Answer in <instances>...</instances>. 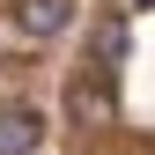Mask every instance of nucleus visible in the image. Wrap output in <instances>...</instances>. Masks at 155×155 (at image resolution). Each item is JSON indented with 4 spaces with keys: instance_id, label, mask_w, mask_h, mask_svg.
Masks as SVG:
<instances>
[{
    "instance_id": "nucleus-4",
    "label": "nucleus",
    "mask_w": 155,
    "mask_h": 155,
    "mask_svg": "<svg viewBox=\"0 0 155 155\" xmlns=\"http://www.w3.org/2000/svg\"><path fill=\"white\" fill-rule=\"evenodd\" d=\"M89 59L118 74V59H126V15H104V22H96V37H89Z\"/></svg>"
},
{
    "instance_id": "nucleus-3",
    "label": "nucleus",
    "mask_w": 155,
    "mask_h": 155,
    "mask_svg": "<svg viewBox=\"0 0 155 155\" xmlns=\"http://www.w3.org/2000/svg\"><path fill=\"white\" fill-rule=\"evenodd\" d=\"M37 140H45V118H37L30 104L0 111V155H37Z\"/></svg>"
},
{
    "instance_id": "nucleus-2",
    "label": "nucleus",
    "mask_w": 155,
    "mask_h": 155,
    "mask_svg": "<svg viewBox=\"0 0 155 155\" xmlns=\"http://www.w3.org/2000/svg\"><path fill=\"white\" fill-rule=\"evenodd\" d=\"M74 15V0H15V30L22 37H59Z\"/></svg>"
},
{
    "instance_id": "nucleus-1",
    "label": "nucleus",
    "mask_w": 155,
    "mask_h": 155,
    "mask_svg": "<svg viewBox=\"0 0 155 155\" xmlns=\"http://www.w3.org/2000/svg\"><path fill=\"white\" fill-rule=\"evenodd\" d=\"M111 118H118V74H111V67H96V59H81V67L67 74V126L104 133Z\"/></svg>"
},
{
    "instance_id": "nucleus-5",
    "label": "nucleus",
    "mask_w": 155,
    "mask_h": 155,
    "mask_svg": "<svg viewBox=\"0 0 155 155\" xmlns=\"http://www.w3.org/2000/svg\"><path fill=\"white\" fill-rule=\"evenodd\" d=\"M140 8H155V0H118V15H140Z\"/></svg>"
}]
</instances>
